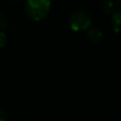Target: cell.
I'll use <instances>...</instances> for the list:
<instances>
[{"label": "cell", "instance_id": "cell-1", "mask_svg": "<svg viewBox=\"0 0 121 121\" xmlns=\"http://www.w3.org/2000/svg\"><path fill=\"white\" fill-rule=\"evenodd\" d=\"M49 10V0H26V12L34 21H41L45 18Z\"/></svg>", "mask_w": 121, "mask_h": 121}, {"label": "cell", "instance_id": "cell-2", "mask_svg": "<svg viewBox=\"0 0 121 121\" xmlns=\"http://www.w3.org/2000/svg\"><path fill=\"white\" fill-rule=\"evenodd\" d=\"M91 25L90 16L81 10L75 11L69 18V26L74 31H82L87 29Z\"/></svg>", "mask_w": 121, "mask_h": 121}, {"label": "cell", "instance_id": "cell-3", "mask_svg": "<svg viewBox=\"0 0 121 121\" xmlns=\"http://www.w3.org/2000/svg\"><path fill=\"white\" fill-rule=\"evenodd\" d=\"M87 37L89 39V41L93 43H99L101 40H102V37H103V34L100 30L98 29H91L88 34H87Z\"/></svg>", "mask_w": 121, "mask_h": 121}, {"label": "cell", "instance_id": "cell-4", "mask_svg": "<svg viewBox=\"0 0 121 121\" xmlns=\"http://www.w3.org/2000/svg\"><path fill=\"white\" fill-rule=\"evenodd\" d=\"M120 11H115L112 14V28L116 33H118L120 30Z\"/></svg>", "mask_w": 121, "mask_h": 121}, {"label": "cell", "instance_id": "cell-5", "mask_svg": "<svg viewBox=\"0 0 121 121\" xmlns=\"http://www.w3.org/2000/svg\"><path fill=\"white\" fill-rule=\"evenodd\" d=\"M102 9L105 13H111L113 10V4L111 1H105L102 4Z\"/></svg>", "mask_w": 121, "mask_h": 121}, {"label": "cell", "instance_id": "cell-6", "mask_svg": "<svg viewBox=\"0 0 121 121\" xmlns=\"http://www.w3.org/2000/svg\"><path fill=\"white\" fill-rule=\"evenodd\" d=\"M8 43V37L7 35L3 32V31H0V47H3L7 44Z\"/></svg>", "mask_w": 121, "mask_h": 121}, {"label": "cell", "instance_id": "cell-7", "mask_svg": "<svg viewBox=\"0 0 121 121\" xmlns=\"http://www.w3.org/2000/svg\"><path fill=\"white\" fill-rule=\"evenodd\" d=\"M9 25V22L7 20V18L3 15V14H0V27L1 28H6Z\"/></svg>", "mask_w": 121, "mask_h": 121}, {"label": "cell", "instance_id": "cell-8", "mask_svg": "<svg viewBox=\"0 0 121 121\" xmlns=\"http://www.w3.org/2000/svg\"><path fill=\"white\" fill-rule=\"evenodd\" d=\"M0 121H7V116L2 110H0Z\"/></svg>", "mask_w": 121, "mask_h": 121}]
</instances>
